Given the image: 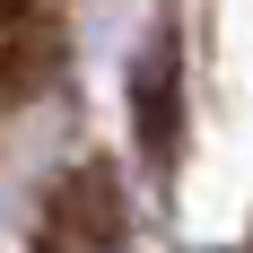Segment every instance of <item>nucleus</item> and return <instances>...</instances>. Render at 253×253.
<instances>
[{
	"label": "nucleus",
	"instance_id": "f257e3e1",
	"mask_svg": "<svg viewBox=\"0 0 253 253\" xmlns=\"http://www.w3.org/2000/svg\"><path fill=\"white\" fill-rule=\"evenodd\" d=\"M35 245L44 253H123V183L114 166H70L52 175L44 210H35Z\"/></svg>",
	"mask_w": 253,
	"mask_h": 253
},
{
	"label": "nucleus",
	"instance_id": "f03ea898",
	"mask_svg": "<svg viewBox=\"0 0 253 253\" xmlns=\"http://www.w3.org/2000/svg\"><path fill=\"white\" fill-rule=\"evenodd\" d=\"M131 140L149 157V175H175V149H183V44L166 26L131 52Z\"/></svg>",
	"mask_w": 253,
	"mask_h": 253
}]
</instances>
